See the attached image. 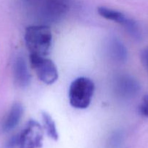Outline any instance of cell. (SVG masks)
Returning a JSON list of instances; mask_svg holds the SVG:
<instances>
[{
	"label": "cell",
	"instance_id": "14",
	"mask_svg": "<svg viewBox=\"0 0 148 148\" xmlns=\"http://www.w3.org/2000/svg\"><path fill=\"white\" fill-rule=\"evenodd\" d=\"M5 148H20L18 142V137L17 134L12 136L10 140L6 143Z\"/></svg>",
	"mask_w": 148,
	"mask_h": 148
},
{
	"label": "cell",
	"instance_id": "15",
	"mask_svg": "<svg viewBox=\"0 0 148 148\" xmlns=\"http://www.w3.org/2000/svg\"><path fill=\"white\" fill-rule=\"evenodd\" d=\"M141 60H142V64L144 65L148 72V47L144 49L141 53Z\"/></svg>",
	"mask_w": 148,
	"mask_h": 148
},
{
	"label": "cell",
	"instance_id": "6",
	"mask_svg": "<svg viewBox=\"0 0 148 148\" xmlns=\"http://www.w3.org/2000/svg\"><path fill=\"white\" fill-rule=\"evenodd\" d=\"M113 88L115 95L123 100H130L135 98L140 91L139 82L133 77L128 75L118 76L114 80Z\"/></svg>",
	"mask_w": 148,
	"mask_h": 148
},
{
	"label": "cell",
	"instance_id": "9",
	"mask_svg": "<svg viewBox=\"0 0 148 148\" xmlns=\"http://www.w3.org/2000/svg\"><path fill=\"white\" fill-rule=\"evenodd\" d=\"M108 52L110 57L118 63H125L127 61L128 51L123 42L119 38L113 37L109 40Z\"/></svg>",
	"mask_w": 148,
	"mask_h": 148
},
{
	"label": "cell",
	"instance_id": "4",
	"mask_svg": "<svg viewBox=\"0 0 148 148\" xmlns=\"http://www.w3.org/2000/svg\"><path fill=\"white\" fill-rule=\"evenodd\" d=\"M30 63L38 78L42 82L46 85H52L57 80V69L51 59L44 56L30 54Z\"/></svg>",
	"mask_w": 148,
	"mask_h": 148
},
{
	"label": "cell",
	"instance_id": "11",
	"mask_svg": "<svg viewBox=\"0 0 148 148\" xmlns=\"http://www.w3.org/2000/svg\"><path fill=\"white\" fill-rule=\"evenodd\" d=\"M42 121H43L44 129L47 135L55 141H57L59 138L57 130L55 121L50 115L46 112H42Z\"/></svg>",
	"mask_w": 148,
	"mask_h": 148
},
{
	"label": "cell",
	"instance_id": "8",
	"mask_svg": "<svg viewBox=\"0 0 148 148\" xmlns=\"http://www.w3.org/2000/svg\"><path fill=\"white\" fill-rule=\"evenodd\" d=\"M23 114V107L20 103H15L12 106L4 117L1 124V130L4 132H9L14 130L20 122Z\"/></svg>",
	"mask_w": 148,
	"mask_h": 148
},
{
	"label": "cell",
	"instance_id": "7",
	"mask_svg": "<svg viewBox=\"0 0 148 148\" xmlns=\"http://www.w3.org/2000/svg\"><path fill=\"white\" fill-rule=\"evenodd\" d=\"M13 75L15 83L20 88H26L30 83V75L27 64L23 56H18L13 65Z\"/></svg>",
	"mask_w": 148,
	"mask_h": 148
},
{
	"label": "cell",
	"instance_id": "5",
	"mask_svg": "<svg viewBox=\"0 0 148 148\" xmlns=\"http://www.w3.org/2000/svg\"><path fill=\"white\" fill-rule=\"evenodd\" d=\"M20 148H41L43 146L44 130L34 120H30L17 134Z\"/></svg>",
	"mask_w": 148,
	"mask_h": 148
},
{
	"label": "cell",
	"instance_id": "10",
	"mask_svg": "<svg viewBox=\"0 0 148 148\" xmlns=\"http://www.w3.org/2000/svg\"><path fill=\"white\" fill-rule=\"evenodd\" d=\"M97 12L99 14L104 18L112 20L119 24H123V22L126 19V17L123 13L105 7H99L97 9Z\"/></svg>",
	"mask_w": 148,
	"mask_h": 148
},
{
	"label": "cell",
	"instance_id": "12",
	"mask_svg": "<svg viewBox=\"0 0 148 148\" xmlns=\"http://www.w3.org/2000/svg\"><path fill=\"white\" fill-rule=\"evenodd\" d=\"M122 25L124 27L126 31L129 35L136 40H142V31L139 27V25L135 20H131L130 18H127L125 20Z\"/></svg>",
	"mask_w": 148,
	"mask_h": 148
},
{
	"label": "cell",
	"instance_id": "2",
	"mask_svg": "<svg viewBox=\"0 0 148 148\" xmlns=\"http://www.w3.org/2000/svg\"><path fill=\"white\" fill-rule=\"evenodd\" d=\"M52 40V31L48 25H33L26 29L25 41L30 54L46 57L50 51Z\"/></svg>",
	"mask_w": 148,
	"mask_h": 148
},
{
	"label": "cell",
	"instance_id": "3",
	"mask_svg": "<svg viewBox=\"0 0 148 148\" xmlns=\"http://www.w3.org/2000/svg\"><path fill=\"white\" fill-rule=\"evenodd\" d=\"M94 84L89 78L81 77L73 81L68 92L70 104L73 108L85 109L89 106L94 92Z\"/></svg>",
	"mask_w": 148,
	"mask_h": 148
},
{
	"label": "cell",
	"instance_id": "1",
	"mask_svg": "<svg viewBox=\"0 0 148 148\" xmlns=\"http://www.w3.org/2000/svg\"><path fill=\"white\" fill-rule=\"evenodd\" d=\"M28 14L37 23L47 25L62 20L69 10L71 0H23Z\"/></svg>",
	"mask_w": 148,
	"mask_h": 148
},
{
	"label": "cell",
	"instance_id": "13",
	"mask_svg": "<svg viewBox=\"0 0 148 148\" xmlns=\"http://www.w3.org/2000/svg\"><path fill=\"white\" fill-rule=\"evenodd\" d=\"M140 113L142 116L148 118V95H145L142 98L140 106Z\"/></svg>",
	"mask_w": 148,
	"mask_h": 148
}]
</instances>
